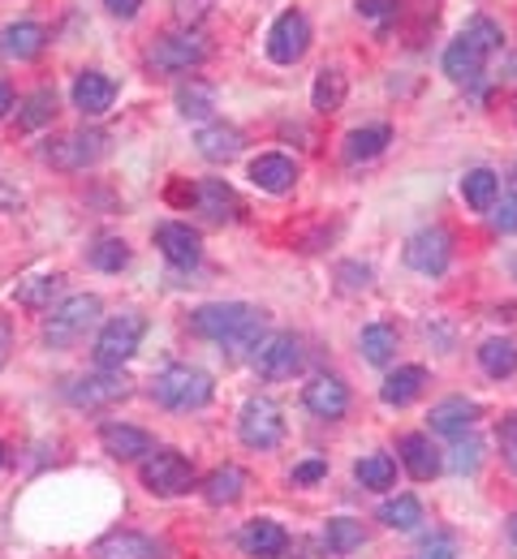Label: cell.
Wrapping results in <instances>:
<instances>
[{"instance_id": "obj_1", "label": "cell", "mask_w": 517, "mask_h": 559, "mask_svg": "<svg viewBox=\"0 0 517 559\" xmlns=\"http://www.w3.org/2000/svg\"><path fill=\"white\" fill-rule=\"evenodd\" d=\"M190 332L212 345H224L228 353L263 349L268 314L246 301H208V306L190 310Z\"/></svg>"}, {"instance_id": "obj_2", "label": "cell", "mask_w": 517, "mask_h": 559, "mask_svg": "<svg viewBox=\"0 0 517 559\" xmlns=\"http://www.w3.org/2000/svg\"><path fill=\"white\" fill-rule=\"evenodd\" d=\"M212 392H216V383L199 366H168V370H160L151 379V401L164 405V409H173V414L203 409L212 401Z\"/></svg>"}, {"instance_id": "obj_3", "label": "cell", "mask_w": 517, "mask_h": 559, "mask_svg": "<svg viewBox=\"0 0 517 559\" xmlns=\"http://www.w3.org/2000/svg\"><path fill=\"white\" fill-rule=\"evenodd\" d=\"M99 297L95 293H74V297H66L61 306H52L48 310V319H44V345L48 349H74L78 341L99 323Z\"/></svg>"}, {"instance_id": "obj_4", "label": "cell", "mask_w": 517, "mask_h": 559, "mask_svg": "<svg viewBox=\"0 0 517 559\" xmlns=\"http://www.w3.org/2000/svg\"><path fill=\"white\" fill-rule=\"evenodd\" d=\"M143 336H148V319L139 314V310H126V314H113L104 328H99V336H95V366L99 370H121L139 345H143Z\"/></svg>"}, {"instance_id": "obj_5", "label": "cell", "mask_w": 517, "mask_h": 559, "mask_svg": "<svg viewBox=\"0 0 517 559\" xmlns=\"http://www.w3.org/2000/svg\"><path fill=\"white\" fill-rule=\"evenodd\" d=\"M143 61L151 73H195L208 61V44L199 31H168L160 39H151Z\"/></svg>"}, {"instance_id": "obj_6", "label": "cell", "mask_w": 517, "mask_h": 559, "mask_svg": "<svg viewBox=\"0 0 517 559\" xmlns=\"http://www.w3.org/2000/svg\"><path fill=\"white\" fill-rule=\"evenodd\" d=\"M139 478H143V487H148L151 495H160V499H177V495H186L190 487H199L195 465H190L181 452H173V448H155L151 456H143Z\"/></svg>"}, {"instance_id": "obj_7", "label": "cell", "mask_w": 517, "mask_h": 559, "mask_svg": "<svg viewBox=\"0 0 517 559\" xmlns=\"http://www.w3.org/2000/svg\"><path fill=\"white\" fill-rule=\"evenodd\" d=\"M108 155V134L104 130H74L66 139H52L44 146V164L61 168V173H82L91 164H99Z\"/></svg>"}, {"instance_id": "obj_8", "label": "cell", "mask_w": 517, "mask_h": 559, "mask_svg": "<svg viewBox=\"0 0 517 559\" xmlns=\"http://www.w3.org/2000/svg\"><path fill=\"white\" fill-rule=\"evenodd\" d=\"M237 439H242L246 448H255V452L277 448V443L285 439V418H281L277 401L250 396V401L242 405V414H237Z\"/></svg>"}, {"instance_id": "obj_9", "label": "cell", "mask_w": 517, "mask_h": 559, "mask_svg": "<svg viewBox=\"0 0 517 559\" xmlns=\"http://www.w3.org/2000/svg\"><path fill=\"white\" fill-rule=\"evenodd\" d=\"M453 263V237L448 228L432 224V228H419L410 241H406V267L419 272V276H444Z\"/></svg>"}, {"instance_id": "obj_10", "label": "cell", "mask_w": 517, "mask_h": 559, "mask_svg": "<svg viewBox=\"0 0 517 559\" xmlns=\"http://www.w3.org/2000/svg\"><path fill=\"white\" fill-rule=\"evenodd\" d=\"M306 48H310V22H306V13L302 9H285L272 22V31H268V57L277 66H297L306 57Z\"/></svg>"}, {"instance_id": "obj_11", "label": "cell", "mask_w": 517, "mask_h": 559, "mask_svg": "<svg viewBox=\"0 0 517 559\" xmlns=\"http://www.w3.org/2000/svg\"><path fill=\"white\" fill-rule=\"evenodd\" d=\"M70 405L78 409H104V405H117L130 396V379L121 370H95V374H82L66 388Z\"/></svg>"}, {"instance_id": "obj_12", "label": "cell", "mask_w": 517, "mask_h": 559, "mask_svg": "<svg viewBox=\"0 0 517 559\" xmlns=\"http://www.w3.org/2000/svg\"><path fill=\"white\" fill-rule=\"evenodd\" d=\"M155 246H160V254H164L173 267H195V263L203 259V237H199V228H190V224H181V219L155 224Z\"/></svg>"}, {"instance_id": "obj_13", "label": "cell", "mask_w": 517, "mask_h": 559, "mask_svg": "<svg viewBox=\"0 0 517 559\" xmlns=\"http://www.w3.org/2000/svg\"><path fill=\"white\" fill-rule=\"evenodd\" d=\"M44 48H48V31H44L39 22L22 17V22H4V26H0V57H4V61L22 66V61L44 57Z\"/></svg>"}, {"instance_id": "obj_14", "label": "cell", "mask_w": 517, "mask_h": 559, "mask_svg": "<svg viewBox=\"0 0 517 559\" xmlns=\"http://www.w3.org/2000/svg\"><path fill=\"white\" fill-rule=\"evenodd\" d=\"M255 361H259V374L268 383H285V379H294L297 370H302L306 353H302L297 336H272V341H263V349H259Z\"/></svg>"}, {"instance_id": "obj_15", "label": "cell", "mask_w": 517, "mask_h": 559, "mask_svg": "<svg viewBox=\"0 0 517 559\" xmlns=\"http://www.w3.org/2000/svg\"><path fill=\"white\" fill-rule=\"evenodd\" d=\"M237 543H242V551H246L250 559H281L285 551H290V530H285L281 521L255 516V521L242 525Z\"/></svg>"}, {"instance_id": "obj_16", "label": "cell", "mask_w": 517, "mask_h": 559, "mask_svg": "<svg viewBox=\"0 0 517 559\" xmlns=\"http://www.w3.org/2000/svg\"><path fill=\"white\" fill-rule=\"evenodd\" d=\"M99 448L113 456V461H139L155 452V439H151L143 426H130V421H104L99 426Z\"/></svg>"}, {"instance_id": "obj_17", "label": "cell", "mask_w": 517, "mask_h": 559, "mask_svg": "<svg viewBox=\"0 0 517 559\" xmlns=\"http://www.w3.org/2000/svg\"><path fill=\"white\" fill-rule=\"evenodd\" d=\"M302 405H306L315 418L337 421V418H345V414H350V388H345L341 379L319 374V379H310V383L302 388Z\"/></svg>"}, {"instance_id": "obj_18", "label": "cell", "mask_w": 517, "mask_h": 559, "mask_svg": "<svg viewBox=\"0 0 517 559\" xmlns=\"http://www.w3.org/2000/svg\"><path fill=\"white\" fill-rule=\"evenodd\" d=\"M70 99H74V108L82 117H104L113 108V99H117V82L99 70H82L74 78V86H70Z\"/></svg>"}, {"instance_id": "obj_19", "label": "cell", "mask_w": 517, "mask_h": 559, "mask_svg": "<svg viewBox=\"0 0 517 559\" xmlns=\"http://www.w3.org/2000/svg\"><path fill=\"white\" fill-rule=\"evenodd\" d=\"M250 181L263 190V194H290L297 186V164L281 151H268V155H255L250 159Z\"/></svg>"}, {"instance_id": "obj_20", "label": "cell", "mask_w": 517, "mask_h": 559, "mask_svg": "<svg viewBox=\"0 0 517 559\" xmlns=\"http://www.w3.org/2000/svg\"><path fill=\"white\" fill-rule=\"evenodd\" d=\"M483 70H487V52L474 48L470 39L457 35V39L444 48V73H448V82H457V86H479V82H483Z\"/></svg>"}, {"instance_id": "obj_21", "label": "cell", "mask_w": 517, "mask_h": 559, "mask_svg": "<svg viewBox=\"0 0 517 559\" xmlns=\"http://www.w3.org/2000/svg\"><path fill=\"white\" fill-rule=\"evenodd\" d=\"M195 211L208 219V224H228V219H237V194H233V186L221 181V177H208V181H199L195 186Z\"/></svg>"}, {"instance_id": "obj_22", "label": "cell", "mask_w": 517, "mask_h": 559, "mask_svg": "<svg viewBox=\"0 0 517 559\" xmlns=\"http://www.w3.org/2000/svg\"><path fill=\"white\" fill-rule=\"evenodd\" d=\"M242 130H233V126H224V121H208V126H199V134H195V151L208 159V164H228V159H237L242 155Z\"/></svg>"}, {"instance_id": "obj_23", "label": "cell", "mask_w": 517, "mask_h": 559, "mask_svg": "<svg viewBox=\"0 0 517 559\" xmlns=\"http://www.w3.org/2000/svg\"><path fill=\"white\" fill-rule=\"evenodd\" d=\"M479 405L474 401H466V396H448V401H440V405H432V414H427V421H432V430L436 435H448V439H461L474 421H479Z\"/></svg>"}, {"instance_id": "obj_24", "label": "cell", "mask_w": 517, "mask_h": 559, "mask_svg": "<svg viewBox=\"0 0 517 559\" xmlns=\"http://www.w3.org/2000/svg\"><path fill=\"white\" fill-rule=\"evenodd\" d=\"M423 388H427V370H423V366H397V370L379 383V401L392 405V409H406V405H414V401L423 396Z\"/></svg>"}, {"instance_id": "obj_25", "label": "cell", "mask_w": 517, "mask_h": 559, "mask_svg": "<svg viewBox=\"0 0 517 559\" xmlns=\"http://www.w3.org/2000/svg\"><path fill=\"white\" fill-rule=\"evenodd\" d=\"M401 465L410 469L414 483H432L444 469L440 452H436V443H432L427 435H406V439H401Z\"/></svg>"}, {"instance_id": "obj_26", "label": "cell", "mask_w": 517, "mask_h": 559, "mask_svg": "<svg viewBox=\"0 0 517 559\" xmlns=\"http://www.w3.org/2000/svg\"><path fill=\"white\" fill-rule=\"evenodd\" d=\"M246 483H250V474L242 465H221V469H212L203 478V499L212 508H228V503H237L246 495Z\"/></svg>"}, {"instance_id": "obj_27", "label": "cell", "mask_w": 517, "mask_h": 559, "mask_svg": "<svg viewBox=\"0 0 517 559\" xmlns=\"http://www.w3.org/2000/svg\"><path fill=\"white\" fill-rule=\"evenodd\" d=\"M173 99H177V112L186 121H212V112H216V86L203 78H186Z\"/></svg>"}, {"instance_id": "obj_28", "label": "cell", "mask_w": 517, "mask_h": 559, "mask_svg": "<svg viewBox=\"0 0 517 559\" xmlns=\"http://www.w3.org/2000/svg\"><path fill=\"white\" fill-rule=\"evenodd\" d=\"M345 95H350V82L341 70H319L315 73V86H310V108L319 117H332L345 108Z\"/></svg>"}, {"instance_id": "obj_29", "label": "cell", "mask_w": 517, "mask_h": 559, "mask_svg": "<svg viewBox=\"0 0 517 559\" xmlns=\"http://www.w3.org/2000/svg\"><path fill=\"white\" fill-rule=\"evenodd\" d=\"M52 117H57V91L52 86H39L17 104V130L22 134H35V130L52 126Z\"/></svg>"}, {"instance_id": "obj_30", "label": "cell", "mask_w": 517, "mask_h": 559, "mask_svg": "<svg viewBox=\"0 0 517 559\" xmlns=\"http://www.w3.org/2000/svg\"><path fill=\"white\" fill-rule=\"evenodd\" d=\"M461 199L470 211H492L496 199H501V177L492 168H470L461 177Z\"/></svg>"}, {"instance_id": "obj_31", "label": "cell", "mask_w": 517, "mask_h": 559, "mask_svg": "<svg viewBox=\"0 0 517 559\" xmlns=\"http://www.w3.org/2000/svg\"><path fill=\"white\" fill-rule=\"evenodd\" d=\"M479 366L492 374V379H509L517 374V341L514 336H492L479 345Z\"/></svg>"}, {"instance_id": "obj_32", "label": "cell", "mask_w": 517, "mask_h": 559, "mask_svg": "<svg viewBox=\"0 0 517 559\" xmlns=\"http://www.w3.org/2000/svg\"><path fill=\"white\" fill-rule=\"evenodd\" d=\"M99 559H160L155 556V543L148 534H134V530H117L99 543Z\"/></svg>"}, {"instance_id": "obj_33", "label": "cell", "mask_w": 517, "mask_h": 559, "mask_svg": "<svg viewBox=\"0 0 517 559\" xmlns=\"http://www.w3.org/2000/svg\"><path fill=\"white\" fill-rule=\"evenodd\" d=\"M57 293H61V276H57V272L17 280V288H13L17 306H26V310H52V297H57Z\"/></svg>"}, {"instance_id": "obj_34", "label": "cell", "mask_w": 517, "mask_h": 559, "mask_svg": "<svg viewBox=\"0 0 517 559\" xmlns=\"http://www.w3.org/2000/svg\"><path fill=\"white\" fill-rule=\"evenodd\" d=\"M392 142V130L388 126H363V130H350L345 134V159L350 164H363V159H375L384 155V146Z\"/></svg>"}, {"instance_id": "obj_35", "label": "cell", "mask_w": 517, "mask_h": 559, "mask_svg": "<svg viewBox=\"0 0 517 559\" xmlns=\"http://www.w3.org/2000/svg\"><path fill=\"white\" fill-rule=\"evenodd\" d=\"M379 521H384L388 530H397V534H410V530L423 525V503H419L414 495H397V499H388V503L379 508Z\"/></svg>"}, {"instance_id": "obj_36", "label": "cell", "mask_w": 517, "mask_h": 559, "mask_svg": "<svg viewBox=\"0 0 517 559\" xmlns=\"http://www.w3.org/2000/svg\"><path fill=\"white\" fill-rule=\"evenodd\" d=\"M359 349H363V357H367L371 366H388L392 353H397V328H388V323H367L363 336H359Z\"/></svg>"}, {"instance_id": "obj_37", "label": "cell", "mask_w": 517, "mask_h": 559, "mask_svg": "<svg viewBox=\"0 0 517 559\" xmlns=\"http://www.w3.org/2000/svg\"><path fill=\"white\" fill-rule=\"evenodd\" d=\"M354 478L367 490H388L397 483V461H392L388 452H371V456H363V461L354 465Z\"/></svg>"}, {"instance_id": "obj_38", "label": "cell", "mask_w": 517, "mask_h": 559, "mask_svg": "<svg viewBox=\"0 0 517 559\" xmlns=\"http://www.w3.org/2000/svg\"><path fill=\"white\" fill-rule=\"evenodd\" d=\"M324 543H328V551L350 556V551H359V547L367 543V530H363L359 521H350V516H332L328 530H324Z\"/></svg>"}, {"instance_id": "obj_39", "label": "cell", "mask_w": 517, "mask_h": 559, "mask_svg": "<svg viewBox=\"0 0 517 559\" xmlns=\"http://www.w3.org/2000/svg\"><path fill=\"white\" fill-rule=\"evenodd\" d=\"M86 259H91L95 272H108V276H113V272H121V267L130 263V246H126L121 237H99Z\"/></svg>"}, {"instance_id": "obj_40", "label": "cell", "mask_w": 517, "mask_h": 559, "mask_svg": "<svg viewBox=\"0 0 517 559\" xmlns=\"http://www.w3.org/2000/svg\"><path fill=\"white\" fill-rule=\"evenodd\" d=\"M461 39H470V44H474V48H483L487 57L505 48V31H501L492 17H483V13H479V17H470V22L461 26Z\"/></svg>"}, {"instance_id": "obj_41", "label": "cell", "mask_w": 517, "mask_h": 559, "mask_svg": "<svg viewBox=\"0 0 517 559\" xmlns=\"http://www.w3.org/2000/svg\"><path fill=\"white\" fill-rule=\"evenodd\" d=\"M479 461H483V443H479L474 435H461V439L453 443V452H448V469H453V474H474Z\"/></svg>"}, {"instance_id": "obj_42", "label": "cell", "mask_w": 517, "mask_h": 559, "mask_svg": "<svg viewBox=\"0 0 517 559\" xmlns=\"http://www.w3.org/2000/svg\"><path fill=\"white\" fill-rule=\"evenodd\" d=\"M414 559H457V538H453L448 530H432V534L419 543Z\"/></svg>"}, {"instance_id": "obj_43", "label": "cell", "mask_w": 517, "mask_h": 559, "mask_svg": "<svg viewBox=\"0 0 517 559\" xmlns=\"http://www.w3.org/2000/svg\"><path fill=\"white\" fill-rule=\"evenodd\" d=\"M359 13L367 17V22H392L397 13H401V0H359Z\"/></svg>"}, {"instance_id": "obj_44", "label": "cell", "mask_w": 517, "mask_h": 559, "mask_svg": "<svg viewBox=\"0 0 517 559\" xmlns=\"http://www.w3.org/2000/svg\"><path fill=\"white\" fill-rule=\"evenodd\" d=\"M492 224H496L501 233H517V190L505 194V199L492 207Z\"/></svg>"}, {"instance_id": "obj_45", "label": "cell", "mask_w": 517, "mask_h": 559, "mask_svg": "<svg viewBox=\"0 0 517 559\" xmlns=\"http://www.w3.org/2000/svg\"><path fill=\"white\" fill-rule=\"evenodd\" d=\"M341 288L345 293H359V288H367L371 284V267H363V263H341Z\"/></svg>"}, {"instance_id": "obj_46", "label": "cell", "mask_w": 517, "mask_h": 559, "mask_svg": "<svg viewBox=\"0 0 517 559\" xmlns=\"http://www.w3.org/2000/svg\"><path fill=\"white\" fill-rule=\"evenodd\" d=\"M319 478H328V461H302L294 469V487H310Z\"/></svg>"}, {"instance_id": "obj_47", "label": "cell", "mask_w": 517, "mask_h": 559, "mask_svg": "<svg viewBox=\"0 0 517 559\" xmlns=\"http://www.w3.org/2000/svg\"><path fill=\"white\" fill-rule=\"evenodd\" d=\"M104 9H108L113 17H121V22H126V17H134V13L143 9V0H104Z\"/></svg>"}, {"instance_id": "obj_48", "label": "cell", "mask_w": 517, "mask_h": 559, "mask_svg": "<svg viewBox=\"0 0 517 559\" xmlns=\"http://www.w3.org/2000/svg\"><path fill=\"white\" fill-rule=\"evenodd\" d=\"M501 439H505V456H509V465L517 469V418L505 421V430H501Z\"/></svg>"}, {"instance_id": "obj_49", "label": "cell", "mask_w": 517, "mask_h": 559, "mask_svg": "<svg viewBox=\"0 0 517 559\" xmlns=\"http://www.w3.org/2000/svg\"><path fill=\"white\" fill-rule=\"evenodd\" d=\"M9 108H13V86H9V82H0V121L9 117Z\"/></svg>"}, {"instance_id": "obj_50", "label": "cell", "mask_w": 517, "mask_h": 559, "mask_svg": "<svg viewBox=\"0 0 517 559\" xmlns=\"http://www.w3.org/2000/svg\"><path fill=\"white\" fill-rule=\"evenodd\" d=\"M9 345H13V336H9V323L0 319V366L9 361Z\"/></svg>"}, {"instance_id": "obj_51", "label": "cell", "mask_w": 517, "mask_h": 559, "mask_svg": "<svg viewBox=\"0 0 517 559\" xmlns=\"http://www.w3.org/2000/svg\"><path fill=\"white\" fill-rule=\"evenodd\" d=\"M509 543H514V551H517V512H514V521H509Z\"/></svg>"}, {"instance_id": "obj_52", "label": "cell", "mask_w": 517, "mask_h": 559, "mask_svg": "<svg viewBox=\"0 0 517 559\" xmlns=\"http://www.w3.org/2000/svg\"><path fill=\"white\" fill-rule=\"evenodd\" d=\"M0 469H4V443H0Z\"/></svg>"}, {"instance_id": "obj_53", "label": "cell", "mask_w": 517, "mask_h": 559, "mask_svg": "<svg viewBox=\"0 0 517 559\" xmlns=\"http://www.w3.org/2000/svg\"><path fill=\"white\" fill-rule=\"evenodd\" d=\"M509 267H514V276H517V259H509Z\"/></svg>"}, {"instance_id": "obj_54", "label": "cell", "mask_w": 517, "mask_h": 559, "mask_svg": "<svg viewBox=\"0 0 517 559\" xmlns=\"http://www.w3.org/2000/svg\"><path fill=\"white\" fill-rule=\"evenodd\" d=\"M514 117H517V95H514Z\"/></svg>"}, {"instance_id": "obj_55", "label": "cell", "mask_w": 517, "mask_h": 559, "mask_svg": "<svg viewBox=\"0 0 517 559\" xmlns=\"http://www.w3.org/2000/svg\"><path fill=\"white\" fill-rule=\"evenodd\" d=\"M514 173H517V168H514Z\"/></svg>"}]
</instances>
